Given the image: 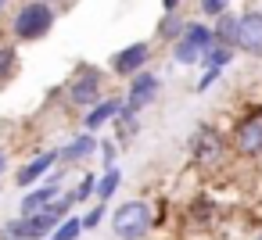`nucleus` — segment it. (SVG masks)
Segmentation results:
<instances>
[{"mask_svg": "<svg viewBox=\"0 0 262 240\" xmlns=\"http://www.w3.org/2000/svg\"><path fill=\"white\" fill-rule=\"evenodd\" d=\"M58 26V8L47 0H18L11 18H8V36L15 43H43Z\"/></svg>", "mask_w": 262, "mask_h": 240, "instance_id": "nucleus-1", "label": "nucleus"}, {"mask_svg": "<svg viewBox=\"0 0 262 240\" xmlns=\"http://www.w3.org/2000/svg\"><path fill=\"white\" fill-rule=\"evenodd\" d=\"M108 68H101V65H94V61H83V65H76L72 68V76L65 79V86H61V97H65V104L72 108V111H90L97 101H104L108 97Z\"/></svg>", "mask_w": 262, "mask_h": 240, "instance_id": "nucleus-2", "label": "nucleus"}, {"mask_svg": "<svg viewBox=\"0 0 262 240\" xmlns=\"http://www.w3.org/2000/svg\"><path fill=\"white\" fill-rule=\"evenodd\" d=\"M108 222H112L115 240H151V233L158 226V211L147 197H129L112 208Z\"/></svg>", "mask_w": 262, "mask_h": 240, "instance_id": "nucleus-3", "label": "nucleus"}, {"mask_svg": "<svg viewBox=\"0 0 262 240\" xmlns=\"http://www.w3.org/2000/svg\"><path fill=\"white\" fill-rule=\"evenodd\" d=\"M230 154H233L230 151V136L219 126H212V122L194 126V133L187 140V158H190V165L198 172H219Z\"/></svg>", "mask_w": 262, "mask_h": 240, "instance_id": "nucleus-4", "label": "nucleus"}, {"mask_svg": "<svg viewBox=\"0 0 262 240\" xmlns=\"http://www.w3.org/2000/svg\"><path fill=\"white\" fill-rule=\"evenodd\" d=\"M215 47V33H212V22H205V18H187V29H183V36L169 47V58H172V65H180V68H201V61H205V54Z\"/></svg>", "mask_w": 262, "mask_h": 240, "instance_id": "nucleus-5", "label": "nucleus"}, {"mask_svg": "<svg viewBox=\"0 0 262 240\" xmlns=\"http://www.w3.org/2000/svg\"><path fill=\"white\" fill-rule=\"evenodd\" d=\"M230 151L241 161H262V104H248L230 126Z\"/></svg>", "mask_w": 262, "mask_h": 240, "instance_id": "nucleus-6", "label": "nucleus"}, {"mask_svg": "<svg viewBox=\"0 0 262 240\" xmlns=\"http://www.w3.org/2000/svg\"><path fill=\"white\" fill-rule=\"evenodd\" d=\"M151 61H155V40H133V43L112 51V58H108V72H112V79L129 83L137 72L151 68Z\"/></svg>", "mask_w": 262, "mask_h": 240, "instance_id": "nucleus-7", "label": "nucleus"}, {"mask_svg": "<svg viewBox=\"0 0 262 240\" xmlns=\"http://www.w3.org/2000/svg\"><path fill=\"white\" fill-rule=\"evenodd\" d=\"M122 97H126V104L133 108V111H147V108H155L158 104V97H162V76L155 72V68H144V72H137L129 83H126V90H122Z\"/></svg>", "mask_w": 262, "mask_h": 240, "instance_id": "nucleus-8", "label": "nucleus"}, {"mask_svg": "<svg viewBox=\"0 0 262 240\" xmlns=\"http://www.w3.org/2000/svg\"><path fill=\"white\" fill-rule=\"evenodd\" d=\"M58 165H61V147H43V151L29 154V158L15 169V186L29 190V186L43 183V176H47V172H54Z\"/></svg>", "mask_w": 262, "mask_h": 240, "instance_id": "nucleus-9", "label": "nucleus"}, {"mask_svg": "<svg viewBox=\"0 0 262 240\" xmlns=\"http://www.w3.org/2000/svg\"><path fill=\"white\" fill-rule=\"evenodd\" d=\"M97 147H101V133L79 129L69 143H61V165H69V169H86L90 161H97Z\"/></svg>", "mask_w": 262, "mask_h": 240, "instance_id": "nucleus-10", "label": "nucleus"}, {"mask_svg": "<svg viewBox=\"0 0 262 240\" xmlns=\"http://www.w3.org/2000/svg\"><path fill=\"white\" fill-rule=\"evenodd\" d=\"M126 108V97L122 93H108L104 101H97L90 111L79 115V129L86 133H101V129H112V122L119 118V111Z\"/></svg>", "mask_w": 262, "mask_h": 240, "instance_id": "nucleus-11", "label": "nucleus"}, {"mask_svg": "<svg viewBox=\"0 0 262 240\" xmlns=\"http://www.w3.org/2000/svg\"><path fill=\"white\" fill-rule=\"evenodd\" d=\"M237 51L248 58H262V8H244L241 11V36H237Z\"/></svg>", "mask_w": 262, "mask_h": 240, "instance_id": "nucleus-12", "label": "nucleus"}, {"mask_svg": "<svg viewBox=\"0 0 262 240\" xmlns=\"http://www.w3.org/2000/svg\"><path fill=\"white\" fill-rule=\"evenodd\" d=\"M65 190H58V186H51V183H36V186H29V190H22V197H18V215H40L51 201H58Z\"/></svg>", "mask_w": 262, "mask_h": 240, "instance_id": "nucleus-13", "label": "nucleus"}, {"mask_svg": "<svg viewBox=\"0 0 262 240\" xmlns=\"http://www.w3.org/2000/svg\"><path fill=\"white\" fill-rule=\"evenodd\" d=\"M140 129H144V118H140V111H133L129 104L119 111V118L112 122V136L119 140V147H129L137 136H140Z\"/></svg>", "mask_w": 262, "mask_h": 240, "instance_id": "nucleus-14", "label": "nucleus"}, {"mask_svg": "<svg viewBox=\"0 0 262 240\" xmlns=\"http://www.w3.org/2000/svg\"><path fill=\"white\" fill-rule=\"evenodd\" d=\"M212 33H215V43L219 47H230L237 51V36H241V11H226L212 22ZM241 54V51H237Z\"/></svg>", "mask_w": 262, "mask_h": 240, "instance_id": "nucleus-15", "label": "nucleus"}, {"mask_svg": "<svg viewBox=\"0 0 262 240\" xmlns=\"http://www.w3.org/2000/svg\"><path fill=\"white\" fill-rule=\"evenodd\" d=\"M18 68H22V58H18V43L8 36H0V86H8L18 79Z\"/></svg>", "mask_w": 262, "mask_h": 240, "instance_id": "nucleus-16", "label": "nucleus"}, {"mask_svg": "<svg viewBox=\"0 0 262 240\" xmlns=\"http://www.w3.org/2000/svg\"><path fill=\"white\" fill-rule=\"evenodd\" d=\"M183 29H187V15H183V11L162 15L158 26H155V43H169V47H172V43L183 36Z\"/></svg>", "mask_w": 262, "mask_h": 240, "instance_id": "nucleus-17", "label": "nucleus"}, {"mask_svg": "<svg viewBox=\"0 0 262 240\" xmlns=\"http://www.w3.org/2000/svg\"><path fill=\"white\" fill-rule=\"evenodd\" d=\"M187 219H190V226L205 229V226H212V222L219 219V204H215L208 194H198V197L190 201V208H187Z\"/></svg>", "mask_w": 262, "mask_h": 240, "instance_id": "nucleus-18", "label": "nucleus"}, {"mask_svg": "<svg viewBox=\"0 0 262 240\" xmlns=\"http://www.w3.org/2000/svg\"><path fill=\"white\" fill-rule=\"evenodd\" d=\"M97 179H101V172H90V169H83V176L69 186V194L76 197V208L79 204H90V201H97Z\"/></svg>", "mask_w": 262, "mask_h": 240, "instance_id": "nucleus-19", "label": "nucleus"}, {"mask_svg": "<svg viewBox=\"0 0 262 240\" xmlns=\"http://www.w3.org/2000/svg\"><path fill=\"white\" fill-rule=\"evenodd\" d=\"M119 154H122L119 140H115V136H101V147H97V165H101V172L119 169Z\"/></svg>", "mask_w": 262, "mask_h": 240, "instance_id": "nucleus-20", "label": "nucleus"}, {"mask_svg": "<svg viewBox=\"0 0 262 240\" xmlns=\"http://www.w3.org/2000/svg\"><path fill=\"white\" fill-rule=\"evenodd\" d=\"M119 186H122V169H108V172H101V179H97V201L112 204V197L119 194Z\"/></svg>", "mask_w": 262, "mask_h": 240, "instance_id": "nucleus-21", "label": "nucleus"}, {"mask_svg": "<svg viewBox=\"0 0 262 240\" xmlns=\"http://www.w3.org/2000/svg\"><path fill=\"white\" fill-rule=\"evenodd\" d=\"M108 215H112V208L104 204V201H94L90 208H83V233H94V229H101L104 222H108Z\"/></svg>", "mask_w": 262, "mask_h": 240, "instance_id": "nucleus-22", "label": "nucleus"}, {"mask_svg": "<svg viewBox=\"0 0 262 240\" xmlns=\"http://www.w3.org/2000/svg\"><path fill=\"white\" fill-rule=\"evenodd\" d=\"M233 58H237V51H230V47H219V43H215V47L205 54L201 68H223V72H226V68L233 65Z\"/></svg>", "mask_w": 262, "mask_h": 240, "instance_id": "nucleus-23", "label": "nucleus"}, {"mask_svg": "<svg viewBox=\"0 0 262 240\" xmlns=\"http://www.w3.org/2000/svg\"><path fill=\"white\" fill-rule=\"evenodd\" d=\"M47 240H83V219L79 215H69L65 222H58V229Z\"/></svg>", "mask_w": 262, "mask_h": 240, "instance_id": "nucleus-24", "label": "nucleus"}, {"mask_svg": "<svg viewBox=\"0 0 262 240\" xmlns=\"http://www.w3.org/2000/svg\"><path fill=\"white\" fill-rule=\"evenodd\" d=\"M226 11H233V0H198V18L205 22H215Z\"/></svg>", "mask_w": 262, "mask_h": 240, "instance_id": "nucleus-25", "label": "nucleus"}, {"mask_svg": "<svg viewBox=\"0 0 262 240\" xmlns=\"http://www.w3.org/2000/svg\"><path fill=\"white\" fill-rule=\"evenodd\" d=\"M223 76H226L223 68H201V76H198V83H194V93H208Z\"/></svg>", "mask_w": 262, "mask_h": 240, "instance_id": "nucleus-26", "label": "nucleus"}, {"mask_svg": "<svg viewBox=\"0 0 262 240\" xmlns=\"http://www.w3.org/2000/svg\"><path fill=\"white\" fill-rule=\"evenodd\" d=\"M8 172H11V151H8L4 143H0V179H4Z\"/></svg>", "mask_w": 262, "mask_h": 240, "instance_id": "nucleus-27", "label": "nucleus"}, {"mask_svg": "<svg viewBox=\"0 0 262 240\" xmlns=\"http://www.w3.org/2000/svg\"><path fill=\"white\" fill-rule=\"evenodd\" d=\"M180 8H183V0H162V15H172Z\"/></svg>", "mask_w": 262, "mask_h": 240, "instance_id": "nucleus-28", "label": "nucleus"}, {"mask_svg": "<svg viewBox=\"0 0 262 240\" xmlns=\"http://www.w3.org/2000/svg\"><path fill=\"white\" fill-rule=\"evenodd\" d=\"M15 11V0H0V18H11Z\"/></svg>", "mask_w": 262, "mask_h": 240, "instance_id": "nucleus-29", "label": "nucleus"}, {"mask_svg": "<svg viewBox=\"0 0 262 240\" xmlns=\"http://www.w3.org/2000/svg\"><path fill=\"white\" fill-rule=\"evenodd\" d=\"M248 240H262V226H255V229H251V236H248Z\"/></svg>", "mask_w": 262, "mask_h": 240, "instance_id": "nucleus-30", "label": "nucleus"}, {"mask_svg": "<svg viewBox=\"0 0 262 240\" xmlns=\"http://www.w3.org/2000/svg\"><path fill=\"white\" fill-rule=\"evenodd\" d=\"M47 4H54V8H58V11H61V8H65V4H72V0H47Z\"/></svg>", "mask_w": 262, "mask_h": 240, "instance_id": "nucleus-31", "label": "nucleus"}]
</instances>
